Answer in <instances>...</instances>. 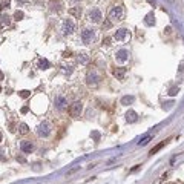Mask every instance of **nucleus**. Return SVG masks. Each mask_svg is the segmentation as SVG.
Wrapping results in <instances>:
<instances>
[{
    "label": "nucleus",
    "instance_id": "obj_1",
    "mask_svg": "<svg viewBox=\"0 0 184 184\" xmlns=\"http://www.w3.org/2000/svg\"><path fill=\"white\" fill-rule=\"evenodd\" d=\"M123 19H124V8L121 5H117V6L112 8L111 12H109V20L112 23H114V22H120Z\"/></svg>",
    "mask_w": 184,
    "mask_h": 184
},
{
    "label": "nucleus",
    "instance_id": "obj_2",
    "mask_svg": "<svg viewBox=\"0 0 184 184\" xmlns=\"http://www.w3.org/2000/svg\"><path fill=\"white\" fill-rule=\"evenodd\" d=\"M83 112V103L82 101H74L72 104L69 107V115L72 117V118H78L80 115H82Z\"/></svg>",
    "mask_w": 184,
    "mask_h": 184
},
{
    "label": "nucleus",
    "instance_id": "obj_3",
    "mask_svg": "<svg viewBox=\"0 0 184 184\" xmlns=\"http://www.w3.org/2000/svg\"><path fill=\"white\" fill-rule=\"evenodd\" d=\"M82 40H83V43H92L94 40H95V31L91 29V28H86V29H83L82 31Z\"/></svg>",
    "mask_w": 184,
    "mask_h": 184
},
{
    "label": "nucleus",
    "instance_id": "obj_4",
    "mask_svg": "<svg viewBox=\"0 0 184 184\" xmlns=\"http://www.w3.org/2000/svg\"><path fill=\"white\" fill-rule=\"evenodd\" d=\"M54 104H55V107L58 111H63L66 107V104H68V98H66L65 95H61V94H57L55 100H54Z\"/></svg>",
    "mask_w": 184,
    "mask_h": 184
},
{
    "label": "nucleus",
    "instance_id": "obj_5",
    "mask_svg": "<svg viewBox=\"0 0 184 184\" xmlns=\"http://www.w3.org/2000/svg\"><path fill=\"white\" fill-rule=\"evenodd\" d=\"M37 133H38V137L46 138L49 133H51V124H49L48 121H43V123L38 126V129H37Z\"/></svg>",
    "mask_w": 184,
    "mask_h": 184
},
{
    "label": "nucleus",
    "instance_id": "obj_6",
    "mask_svg": "<svg viewBox=\"0 0 184 184\" xmlns=\"http://www.w3.org/2000/svg\"><path fill=\"white\" fill-rule=\"evenodd\" d=\"M86 83H88V86H91V88H97V86H98V83H100V77L97 75L95 71H92V72L88 74Z\"/></svg>",
    "mask_w": 184,
    "mask_h": 184
},
{
    "label": "nucleus",
    "instance_id": "obj_7",
    "mask_svg": "<svg viewBox=\"0 0 184 184\" xmlns=\"http://www.w3.org/2000/svg\"><path fill=\"white\" fill-rule=\"evenodd\" d=\"M75 31V23H74V20L72 19H66L63 22V34L65 35H68V34H72Z\"/></svg>",
    "mask_w": 184,
    "mask_h": 184
},
{
    "label": "nucleus",
    "instance_id": "obj_8",
    "mask_svg": "<svg viewBox=\"0 0 184 184\" xmlns=\"http://www.w3.org/2000/svg\"><path fill=\"white\" fill-rule=\"evenodd\" d=\"M101 19H103V14L98 8H94V9L89 12V20H91L92 23H100Z\"/></svg>",
    "mask_w": 184,
    "mask_h": 184
},
{
    "label": "nucleus",
    "instance_id": "obj_9",
    "mask_svg": "<svg viewBox=\"0 0 184 184\" xmlns=\"http://www.w3.org/2000/svg\"><path fill=\"white\" fill-rule=\"evenodd\" d=\"M127 35H129V31L124 29V28H121V29H117L115 31L114 38L117 40V42H124V40L127 38Z\"/></svg>",
    "mask_w": 184,
    "mask_h": 184
},
{
    "label": "nucleus",
    "instance_id": "obj_10",
    "mask_svg": "<svg viewBox=\"0 0 184 184\" xmlns=\"http://www.w3.org/2000/svg\"><path fill=\"white\" fill-rule=\"evenodd\" d=\"M34 143L32 141H28V140H25V141H22L20 143V149H22V152L23 154H31V152L34 150Z\"/></svg>",
    "mask_w": 184,
    "mask_h": 184
},
{
    "label": "nucleus",
    "instance_id": "obj_11",
    "mask_svg": "<svg viewBox=\"0 0 184 184\" xmlns=\"http://www.w3.org/2000/svg\"><path fill=\"white\" fill-rule=\"evenodd\" d=\"M129 58V52L126 49H120L118 52H117V61H120V63H124Z\"/></svg>",
    "mask_w": 184,
    "mask_h": 184
},
{
    "label": "nucleus",
    "instance_id": "obj_12",
    "mask_svg": "<svg viewBox=\"0 0 184 184\" xmlns=\"http://www.w3.org/2000/svg\"><path fill=\"white\" fill-rule=\"evenodd\" d=\"M137 120H138L137 112L135 111H127V114H126V121L127 123H135Z\"/></svg>",
    "mask_w": 184,
    "mask_h": 184
},
{
    "label": "nucleus",
    "instance_id": "obj_13",
    "mask_svg": "<svg viewBox=\"0 0 184 184\" xmlns=\"http://www.w3.org/2000/svg\"><path fill=\"white\" fill-rule=\"evenodd\" d=\"M114 75L118 80H124V75H126V68H115L114 69Z\"/></svg>",
    "mask_w": 184,
    "mask_h": 184
},
{
    "label": "nucleus",
    "instance_id": "obj_14",
    "mask_svg": "<svg viewBox=\"0 0 184 184\" xmlns=\"http://www.w3.org/2000/svg\"><path fill=\"white\" fill-rule=\"evenodd\" d=\"M9 23H11V17L8 14L0 16V26H9Z\"/></svg>",
    "mask_w": 184,
    "mask_h": 184
},
{
    "label": "nucleus",
    "instance_id": "obj_15",
    "mask_svg": "<svg viewBox=\"0 0 184 184\" xmlns=\"http://www.w3.org/2000/svg\"><path fill=\"white\" fill-rule=\"evenodd\" d=\"M133 100H135V97H132V95H124L123 98H121V104H124V106H129V104H132Z\"/></svg>",
    "mask_w": 184,
    "mask_h": 184
},
{
    "label": "nucleus",
    "instance_id": "obj_16",
    "mask_svg": "<svg viewBox=\"0 0 184 184\" xmlns=\"http://www.w3.org/2000/svg\"><path fill=\"white\" fill-rule=\"evenodd\" d=\"M29 132V127H28V124H25V123H22L20 126H19V133L20 135H26V133Z\"/></svg>",
    "mask_w": 184,
    "mask_h": 184
},
{
    "label": "nucleus",
    "instance_id": "obj_17",
    "mask_svg": "<svg viewBox=\"0 0 184 184\" xmlns=\"http://www.w3.org/2000/svg\"><path fill=\"white\" fill-rule=\"evenodd\" d=\"M166 143H167V141H161L160 144H156V146L154 147V149L150 150V155H155V154H156V152H158V150H161V149H163V147L166 146Z\"/></svg>",
    "mask_w": 184,
    "mask_h": 184
},
{
    "label": "nucleus",
    "instance_id": "obj_18",
    "mask_svg": "<svg viewBox=\"0 0 184 184\" xmlns=\"http://www.w3.org/2000/svg\"><path fill=\"white\" fill-rule=\"evenodd\" d=\"M69 14H72V16H75V17H78V19H80V16H82V9H80V6L71 8V9H69Z\"/></svg>",
    "mask_w": 184,
    "mask_h": 184
},
{
    "label": "nucleus",
    "instance_id": "obj_19",
    "mask_svg": "<svg viewBox=\"0 0 184 184\" xmlns=\"http://www.w3.org/2000/svg\"><path fill=\"white\" fill-rule=\"evenodd\" d=\"M38 66H40V69H48V68H49V61L43 58V60L38 61Z\"/></svg>",
    "mask_w": 184,
    "mask_h": 184
},
{
    "label": "nucleus",
    "instance_id": "obj_20",
    "mask_svg": "<svg viewBox=\"0 0 184 184\" xmlns=\"http://www.w3.org/2000/svg\"><path fill=\"white\" fill-rule=\"evenodd\" d=\"M23 16H25V14H23L22 11H17L16 14H14V19H16V20H22V19H23Z\"/></svg>",
    "mask_w": 184,
    "mask_h": 184
},
{
    "label": "nucleus",
    "instance_id": "obj_21",
    "mask_svg": "<svg viewBox=\"0 0 184 184\" xmlns=\"http://www.w3.org/2000/svg\"><path fill=\"white\" fill-rule=\"evenodd\" d=\"M150 140H152V137H146V138H143V140L140 141V146H146Z\"/></svg>",
    "mask_w": 184,
    "mask_h": 184
},
{
    "label": "nucleus",
    "instance_id": "obj_22",
    "mask_svg": "<svg viewBox=\"0 0 184 184\" xmlns=\"http://www.w3.org/2000/svg\"><path fill=\"white\" fill-rule=\"evenodd\" d=\"M77 170H80V166H77V167H72L71 170H68V173H66V177H71L72 173H75Z\"/></svg>",
    "mask_w": 184,
    "mask_h": 184
},
{
    "label": "nucleus",
    "instance_id": "obj_23",
    "mask_svg": "<svg viewBox=\"0 0 184 184\" xmlns=\"http://www.w3.org/2000/svg\"><path fill=\"white\" fill-rule=\"evenodd\" d=\"M19 94H20V97H22V98H28V97L31 95V92H29V91H20Z\"/></svg>",
    "mask_w": 184,
    "mask_h": 184
},
{
    "label": "nucleus",
    "instance_id": "obj_24",
    "mask_svg": "<svg viewBox=\"0 0 184 184\" xmlns=\"http://www.w3.org/2000/svg\"><path fill=\"white\" fill-rule=\"evenodd\" d=\"M179 92V88H172V89H170V91H169V95H177V94Z\"/></svg>",
    "mask_w": 184,
    "mask_h": 184
},
{
    "label": "nucleus",
    "instance_id": "obj_25",
    "mask_svg": "<svg viewBox=\"0 0 184 184\" xmlns=\"http://www.w3.org/2000/svg\"><path fill=\"white\" fill-rule=\"evenodd\" d=\"M0 8H2V9H5V8H9V0H5V2L2 3V6H0Z\"/></svg>",
    "mask_w": 184,
    "mask_h": 184
},
{
    "label": "nucleus",
    "instance_id": "obj_26",
    "mask_svg": "<svg viewBox=\"0 0 184 184\" xmlns=\"http://www.w3.org/2000/svg\"><path fill=\"white\" fill-rule=\"evenodd\" d=\"M146 19H147V20H146V23H147V25H152V23H155V22H152V14H149V16L146 17Z\"/></svg>",
    "mask_w": 184,
    "mask_h": 184
},
{
    "label": "nucleus",
    "instance_id": "obj_27",
    "mask_svg": "<svg viewBox=\"0 0 184 184\" xmlns=\"http://www.w3.org/2000/svg\"><path fill=\"white\" fill-rule=\"evenodd\" d=\"M0 160H2V161H5V160H6V156H5V150H3V149H0Z\"/></svg>",
    "mask_w": 184,
    "mask_h": 184
},
{
    "label": "nucleus",
    "instance_id": "obj_28",
    "mask_svg": "<svg viewBox=\"0 0 184 184\" xmlns=\"http://www.w3.org/2000/svg\"><path fill=\"white\" fill-rule=\"evenodd\" d=\"M112 26V22L109 20V22H106V23H103V29H106V28H111Z\"/></svg>",
    "mask_w": 184,
    "mask_h": 184
},
{
    "label": "nucleus",
    "instance_id": "obj_29",
    "mask_svg": "<svg viewBox=\"0 0 184 184\" xmlns=\"http://www.w3.org/2000/svg\"><path fill=\"white\" fill-rule=\"evenodd\" d=\"M80 60H82V63H86V61H88V57H86V54H82V57H80Z\"/></svg>",
    "mask_w": 184,
    "mask_h": 184
},
{
    "label": "nucleus",
    "instance_id": "obj_30",
    "mask_svg": "<svg viewBox=\"0 0 184 184\" xmlns=\"http://www.w3.org/2000/svg\"><path fill=\"white\" fill-rule=\"evenodd\" d=\"M17 160H19L20 163H26V160H25V158H23V156H22V155H17Z\"/></svg>",
    "mask_w": 184,
    "mask_h": 184
},
{
    "label": "nucleus",
    "instance_id": "obj_31",
    "mask_svg": "<svg viewBox=\"0 0 184 184\" xmlns=\"http://www.w3.org/2000/svg\"><path fill=\"white\" fill-rule=\"evenodd\" d=\"M103 44H111V38H104L103 40Z\"/></svg>",
    "mask_w": 184,
    "mask_h": 184
},
{
    "label": "nucleus",
    "instance_id": "obj_32",
    "mask_svg": "<svg viewBox=\"0 0 184 184\" xmlns=\"http://www.w3.org/2000/svg\"><path fill=\"white\" fill-rule=\"evenodd\" d=\"M92 135H94V138H95V140H98V138H100V135H98V133H97V132H94V133H92Z\"/></svg>",
    "mask_w": 184,
    "mask_h": 184
},
{
    "label": "nucleus",
    "instance_id": "obj_33",
    "mask_svg": "<svg viewBox=\"0 0 184 184\" xmlns=\"http://www.w3.org/2000/svg\"><path fill=\"white\" fill-rule=\"evenodd\" d=\"M0 80H3V72H0Z\"/></svg>",
    "mask_w": 184,
    "mask_h": 184
},
{
    "label": "nucleus",
    "instance_id": "obj_34",
    "mask_svg": "<svg viewBox=\"0 0 184 184\" xmlns=\"http://www.w3.org/2000/svg\"><path fill=\"white\" fill-rule=\"evenodd\" d=\"M0 141H2V133H0Z\"/></svg>",
    "mask_w": 184,
    "mask_h": 184
},
{
    "label": "nucleus",
    "instance_id": "obj_35",
    "mask_svg": "<svg viewBox=\"0 0 184 184\" xmlns=\"http://www.w3.org/2000/svg\"><path fill=\"white\" fill-rule=\"evenodd\" d=\"M169 184H173V183H169Z\"/></svg>",
    "mask_w": 184,
    "mask_h": 184
},
{
    "label": "nucleus",
    "instance_id": "obj_36",
    "mask_svg": "<svg viewBox=\"0 0 184 184\" xmlns=\"http://www.w3.org/2000/svg\"><path fill=\"white\" fill-rule=\"evenodd\" d=\"M0 91H2V88H0Z\"/></svg>",
    "mask_w": 184,
    "mask_h": 184
}]
</instances>
